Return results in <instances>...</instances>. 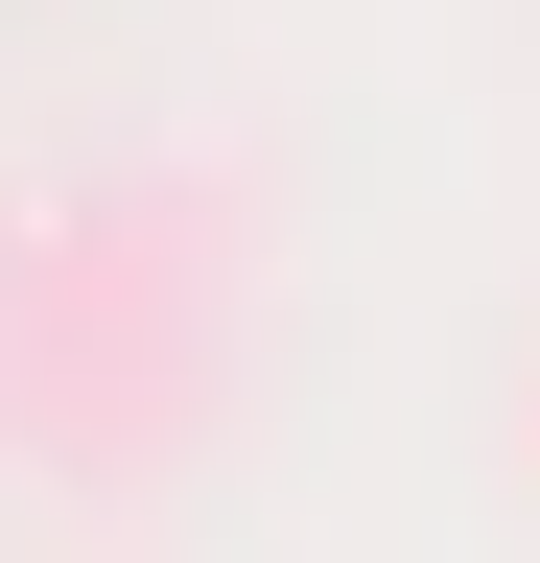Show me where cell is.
Returning <instances> with one entry per match:
<instances>
[{
  "label": "cell",
  "mask_w": 540,
  "mask_h": 563,
  "mask_svg": "<svg viewBox=\"0 0 540 563\" xmlns=\"http://www.w3.org/2000/svg\"><path fill=\"white\" fill-rule=\"evenodd\" d=\"M517 446H540V376H517Z\"/></svg>",
  "instance_id": "1"
}]
</instances>
